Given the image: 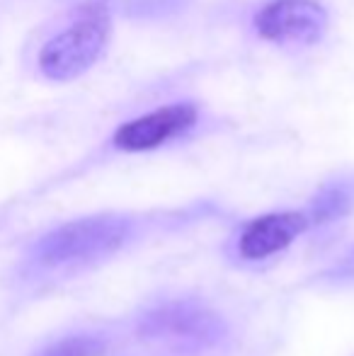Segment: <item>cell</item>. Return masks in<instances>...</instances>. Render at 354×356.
<instances>
[{
  "mask_svg": "<svg viewBox=\"0 0 354 356\" xmlns=\"http://www.w3.org/2000/svg\"><path fill=\"white\" fill-rule=\"evenodd\" d=\"M354 209V177H337L330 179L318 189V194L311 199L306 213L311 225H325L342 218Z\"/></svg>",
  "mask_w": 354,
  "mask_h": 356,
  "instance_id": "cell-7",
  "label": "cell"
},
{
  "mask_svg": "<svg viewBox=\"0 0 354 356\" xmlns=\"http://www.w3.org/2000/svg\"><path fill=\"white\" fill-rule=\"evenodd\" d=\"M109 42V15L92 5L63 32L51 37L39 54V68L49 80L66 83L95 66Z\"/></svg>",
  "mask_w": 354,
  "mask_h": 356,
  "instance_id": "cell-2",
  "label": "cell"
},
{
  "mask_svg": "<svg viewBox=\"0 0 354 356\" xmlns=\"http://www.w3.org/2000/svg\"><path fill=\"white\" fill-rule=\"evenodd\" d=\"M255 29L274 44H316L328 29V13L316 0H272L255 15Z\"/></svg>",
  "mask_w": 354,
  "mask_h": 356,
  "instance_id": "cell-3",
  "label": "cell"
},
{
  "mask_svg": "<svg viewBox=\"0 0 354 356\" xmlns=\"http://www.w3.org/2000/svg\"><path fill=\"white\" fill-rule=\"evenodd\" d=\"M197 107L194 104H168L151 114L127 122L114 131L112 143L114 148L124 153H143L158 145L172 141V138L187 134L197 124Z\"/></svg>",
  "mask_w": 354,
  "mask_h": 356,
  "instance_id": "cell-5",
  "label": "cell"
},
{
  "mask_svg": "<svg viewBox=\"0 0 354 356\" xmlns=\"http://www.w3.org/2000/svg\"><path fill=\"white\" fill-rule=\"evenodd\" d=\"M107 344L95 334H73V337L58 339L56 344L47 347L37 356H99Z\"/></svg>",
  "mask_w": 354,
  "mask_h": 356,
  "instance_id": "cell-8",
  "label": "cell"
},
{
  "mask_svg": "<svg viewBox=\"0 0 354 356\" xmlns=\"http://www.w3.org/2000/svg\"><path fill=\"white\" fill-rule=\"evenodd\" d=\"M303 211H272L248 220L236 240L238 254L248 262H260L287 250L298 235L308 230Z\"/></svg>",
  "mask_w": 354,
  "mask_h": 356,
  "instance_id": "cell-6",
  "label": "cell"
},
{
  "mask_svg": "<svg viewBox=\"0 0 354 356\" xmlns=\"http://www.w3.org/2000/svg\"><path fill=\"white\" fill-rule=\"evenodd\" d=\"M141 334L177 344L209 347L223 337V323L202 305L177 300V303H166L158 310H151L141 323Z\"/></svg>",
  "mask_w": 354,
  "mask_h": 356,
  "instance_id": "cell-4",
  "label": "cell"
},
{
  "mask_svg": "<svg viewBox=\"0 0 354 356\" xmlns=\"http://www.w3.org/2000/svg\"><path fill=\"white\" fill-rule=\"evenodd\" d=\"M131 233V218L114 213L86 216L68 220L39 238L32 248V259L49 269L88 264L122 250Z\"/></svg>",
  "mask_w": 354,
  "mask_h": 356,
  "instance_id": "cell-1",
  "label": "cell"
}]
</instances>
